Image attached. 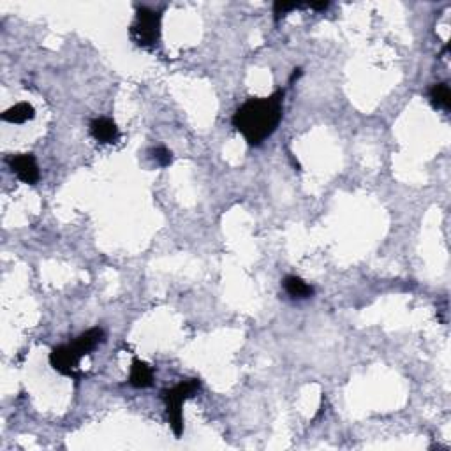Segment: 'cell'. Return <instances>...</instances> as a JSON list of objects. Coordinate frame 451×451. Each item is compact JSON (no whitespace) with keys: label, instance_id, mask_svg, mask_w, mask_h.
I'll return each mask as SVG.
<instances>
[{"label":"cell","instance_id":"obj_11","mask_svg":"<svg viewBox=\"0 0 451 451\" xmlns=\"http://www.w3.org/2000/svg\"><path fill=\"white\" fill-rule=\"evenodd\" d=\"M428 97H430V103L434 105V108L444 109V112L450 109L451 92L448 83H436V85L430 89V92H428Z\"/></svg>","mask_w":451,"mask_h":451},{"label":"cell","instance_id":"obj_7","mask_svg":"<svg viewBox=\"0 0 451 451\" xmlns=\"http://www.w3.org/2000/svg\"><path fill=\"white\" fill-rule=\"evenodd\" d=\"M106 339V333L103 328L96 326V328H90V330H87V332H83L81 335L76 337V340L73 342L74 349H76L78 353H80V356L83 358V356L90 355V353L96 349L99 344L105 342Z\"/></svg>","mask_w":451,"mask_h":451},{"label":"cell","instance_id":"obj_6","mask_svg":"<svg viewBox=\"0 0 451 451\" xmlns=\"http://www.w3.org/2000/svg\"><path fill=\"white\" fill-rule=\"evenodd\" d=\"M90 136L99 143H115L120 138V131L116 124L112 118L106 116H99V118L92 120L89 125Z\"/></svg>","mask_w":451,"mask_h":451},{"label":"cell","instance_id":"obj_4","mask_svg":"<svg viewBox=\"0 0 451 451\" xmlns=\"http://www.w3.org/2000/svg\"><path fill=\"white\" fill-rule=\"evenodd\" d=\"M80 353L74 349L73 344H66V346H57L51 349L50 353V365L53 366L58 374L67 375V378H80L78 372V365H80Z\"/></svg>","mask_w":451,"mask_h":451},{"label":"cell","instance_id":"obj_2","mask_svg":"<svg viewBox=\"0 0 451 451\" xmlns=\"http://www.w3.org/2000/svg\"><path fill=\"white\" fill-rule=\"evenodd\" d=\"M201 388V381L196 378L184 379V381L178 382L173 388H166L161 391V398L166 405V418L168 423H170L171 430L177 437H180L184 434V413H182V407H184V402L187 398L194 397L197 389Z\"/></svg>","mask_w":451,"mask_h":451},{"label":"cell","instance_id":"obj_14","mask_svg":"<svg viewBox=\"0 0 451 451\" xmlns=\"http://www.w3.org/2000/svg\"><path fill=\"white\" fill-rule=\"evenodd\" d=\"M301 76V69H300V67H298V69H294V73H293V76H291V83H293V81L294 80H298V78H300Z\"/></svg>","mask_w":451,"mask_h":451},{"label":"cell","instance_id":"obj_8","mask_svg":"<svg viewBox=\"0 0 451 451\" xmlns=\"http://www.w3.org/2000/svg\"><path fill=\"white\" fill-rule=\"evenodd\" d=\"M129 384L132 388L145 389L154 384V371L148 363L136 358L131 365V374H129Z\"/></svg>","mask_w":451,"mask_h":451},{"label":"cell","instance_id":"obj_9","mask_svg":"<svg viewBox=\"0 0 451 451\" xmlns=\"http://www.w3.org/2000/svg\"><path fill=\"white\" fill-rule=\"evenodd\" d=\"M284 291L290 294L293 300H307V298L314 297V288L303 281V278L297 277V275H288L282 282Z\"/></svg>","mask_w":451,"mask_h":451},{"label":"cell","instance_id":"obj_3","mask_svg":"<svg viewBox=\"0 0 451 451\" xmlns=\"http://www.w3.org/2000/svg\"><path fill=\"white\" fill-rule=\"evenodd\" d=\"M131 35L138 46L154 48L161 39V12L148 8H138Z\"/></svg>","mask_w":451,"mask_h":451},{"label":"cell","instance_id":"obj_1","mask_svg":"<svg viewBox=\"0 0 451 451\" xmlns=\"http://www.w3.org/2000/svg\"><path fill=\"white\" fill-rule=\"evenodd\" d=\"M284 90L268 97H251L233 115V125L251 147H259L277 131L282 120Z\"/></svg>","mask_w":451,"mask_h":451},{"label":"cell","instance_id":"obj_5","mask_svg":"<svg viewBox=\"0 0 451 451\" xmlns=\"http://www.w3.org/2000/svg\"><path fill=\"white\" fill-rule=\"evenodd\" d=\"M8 164L12 173L18 177V180H21L24 184H28V186L37 184L39 178H41L37 161H35V157L32 154L11 155V157H8Z\"/></svg>","mask_w":451,"mask_h":451},{"label":"cell","instance_id":"obj_13","mask_svg":"<svg viewBox=\"0 0 451 451\" xmlns=\"http://www.w3.org/2000/svg\"><path fill=\"white\" fill-rule=\"evenodd\" d=\"M150 154H152V159H154L161 168H168L171 162H173V154H171V150H168L166 147L154 148Z\"/></svg>","mask_w":451,"mask_h":451},{"label":"cell","instance_id":"obj_10","mask_svg":"<svg viewBox=\"0 0 451 451\" xmlns=\"http://www.w3.org/2000/svg\"><path fill=\"white\" fill-rule=\"evenodd\" d=\"M34 116L35 109L28 103H18V105L11 106V108L2 113V120L9 122V124H25V122L32 120Z\"/></svg>","mask_w":451,"mask_h":451},{"label":"cell","instance_id":"obj_12","mask_svg":"<svg viewBox=\"0 0 451 451\" xmlns=\"http://www.w3.org/2000/svg\"><path fill=\"white\" fill-rule=\"evenodd\" d=\"M309 8V4H298V2H275L274 4V18L275 21H278L281 18H284L285 15H290L291 11L297 9Z\"/></svg>","mask_w":451,"mask_h":451}]
</instances>
